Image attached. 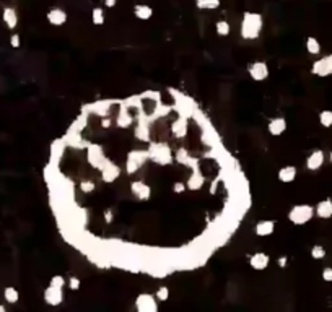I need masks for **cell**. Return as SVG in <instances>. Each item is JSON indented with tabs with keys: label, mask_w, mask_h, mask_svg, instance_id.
I'll list each match as a JSON object with an SVG mask.
<instances>
[{
	"label": "cell",
	"mask_w": 332,
	"mask_h": 312,
	"mask_svg": "<svg viewBox=\"0 0 332 312\" xmlns=\"http://www.w3.org/2000/svg\"><path fill=\"white\" fill-rule=\"evenodd\" d=\"M262 28H264V18H262V15L254 13V11H246L240 25V34L243 39L254 41L261 36Z\"/></svg>",
	"instance_id": "cell-1"
},
{
	"label": "cell",
	"mask_w": 332,
	"mask_h": 312,
	"mask_svg": "<svg viewBox=\"0 0 332 312\" xmlns=\"http://www.w3.org/2000/svg\"><path fill=\"white\" fill-rule=\"evenodd\" d=\"M314 216V207L308 203H300L292 207V210L288 211V220L292 221V225L295 226H303L306 225L308 221H311Z\"/></svg>",
	"instance_id": "cell-2"
},
{
	"label": "cell",
	"mask_w": 332,
	"mask_h": 312,
	"mask_svg": "<svg viewBox=\"0 0 332 312\" xmlns=\"http://www.w3.org/2000/svg\"><path fill=\"white\" fill-rule=\"evenodd\" d=\"M147 151H148V158L153 160L156 164L166 166V164L173 163V153L170 150V146L165 143H150Z\"/></svg>",
	"instance_id": "cell-3"
},
{
	"label": "cell",
	"mask_w": 332,
	"mask_h": 312,
	"mask_svg": "<svg viewBox=\"0 0 332 312\" xmlns=\"http://www.w3.org/2000/svg\"><path fill=\"white\" fill-rule=\"evenodd\" d=\"M135 309L138 312H158V299L150 293L138 294L135 299Z\"/></svg>",
	"instance_id": "cell-4"
},
{
	"label": "cell",
	"mask_w": 332,
	"mask_h": 312,
	"mask_svg": "<svg viewBox=\"0 0 332 312\" xmlns=\"http://www.w3.org/2000/svg\"><path fill=\"white\" fill-rule=\"evenodd\" d=\"M147 160H148V151H132L131 155L127 156V163H126L127 174H135Z\"/></svg>",
	"instance_id": "cell-5"
},
{
	"label": "cell",
	"mask_w": 332,
	"mask_h": 312,
	"mask_svg": "<svg viewBox=\"0 0 332 312\" xmlns=\"http://www.w3.org/2000/svg\"><path fill=\"white\" fill-rule=\"evenodd\" d=\"M311 73L316 76H321V78L332 75V54L326 56L323 59H318V61L313 63Z\"/></svg>",
	"instance_id": "cell-6"
},
{
	"label": "cell",
	"mask_w": 332,
	"mask_h": 312,
	"mask_svg": "<svg viewBox=\"0 0 332 312\" xmlns=\"http://www.w3.org/2000/svg\"><path fill=\"white\" fill-rule=\"evenodd\" d=\"M100 171H101V179L106 182V184L114 182L121 176V168L116 163L109 161V160H106L103 163V166L100 168Z\"/></svg>",
	"instance_id": "cell-7"
},
{
	"label": "cell",
	"mask_w": 332,
	"mask_h": 312,
	"mask_svg": "<svg viewBox=\"0 0 332 312\" xmlns=\"http://www.w3.org/2000/svg\"><path fill=\"white\" fill-rule=\"evenodd\" d=\"M248 73L254 81H264L267 76H269V67H267V63L262 61L253 62L251 65L248 67Z\"/></svg>",
	"instance_id": "cell-8"
},
{
	"label": "cell",
	"mask_w": 332,
	"mask_h": 312,
	"mask_svg": "<svg viewBox=\"0 0 332 312\" xmlns=\"http://www.w3.org/2000/svg\"><path fill=\"white\" fill-rule=\"evenodd\" d=\"M44 303L49 306H54V308L64 303V288H57V286L49 285L44 290Z\"/></svg>",
	"instance_id": "cell-9"
},
{
	"label": "cell",
	"mask_w": 332,
	"mask_h": 312,
	"mask_svg": "<svg viewBox=\"0 0 332 312\" xmlns=\"http://www.w3.org/2000/svg\"><path fill=\"white\" fill-rule=\"evenodd\" d=\"M131 190L133 193V197L140 202H147L151 197V187L148 184H145L143 181H133L131 184Z\"/></svg>",
	"instance_id": "cell-10"
},
{
	"label": "cell",
	"mask_w": 332,
	"mask_h": 312,
	"mask_svg": "<svg viewBox=\"0 0 332 312\" xmlns=\"http://www.w3.org/2000/svg\"><path fill=\"white\" fill-rule=\"evenodd\" d=\"M46 18H48L49 25L52 26H64L68 20V15L67 11L64 8H59V7H54L48 11V15H46Z\"/></svg>",
	"instance_id": "cell-11"
},
{
	"label": "cell",
	"mask_w": 332,
	"mask_h": 312,
	"mask_svg": "<svg viewBox=\"0 0 332 312\" xmlns=\"http://www.w3.org/2000/svg\"><path fill=\"white\" fill-rule=\"evenodd\" d=\"M287 130V121L285 117H273V119L267 124V132H269L272 137H280Z\"/></svg>",
	"instance_id": "cell-12"
},
{
	"label": "cell",
	"mask_w": 332,
	"mask_h": 312,
	"mask_svg": "<svg viewBox=\"0 0 332 312\" xmlns=\"http://www.w3.org/2000/svg\"><path fill=\"white\" fill-rule=\"evenodd\" d=\"M269 262H270V258L266 252H256V254L249 257V265H251V268L258 270V272H262V270H266L269 267Z\"/></svg>",
	"instance_id": "cell-13"
},
{
	"label": "cell",
	"mask_w": 332,
	"mask_h": 312,
	"mask_svg": "<svg viewBox=\"0 0 332 312\" xmlns=\"http://www.w3.org/2000/svg\"><path fill=\"white\" fill-rule=\"evenodd\" d=\"M106 161V158L103 155V150L98 145H90L88 146V163L93 168L100 169L103 166V163Z\"/></svg>",
	"instance_id": "cell-14"
},
{
	"label": "cell",
	"mask_w": 332,
	"mask_h": 312,
	"mask_svg": "<svg viewBox=\"0 0 332 312\" xmlns=\"http://www.w3.org/2000/svg\"><path fill=\"white\" fill-rule=\"evenodd\" d=\"M324 160H326V155L323 150H314L310 156H308L306 160V168L310 171H318L323 168L324 164Z\"/></svg>",
	"instance_id": "cell-15"
},
{
	"label": "cell",
	"mask_w": 332,
	"mask_h": 312,
	"mask_svg": "<svg viewBox=\"0 0 332 312\" xmlns=\"http://www.w3.org/2000/svg\"><path fill=\"white\" fill-rule=\"evenodd\" d=\"M273 231H275V221H272V220L259 221L258 225L254 226V234H256V236H259V238L272 236Z\"/></svg>",
	"instance_id": "cell-16"
},
{
	"label": "cell",
	"mask_w": 332,
	"mask_h": 312,
	"mask_svg": "<svg viewBox=\"0 0 332 312\" xmlns=\"http://www.w3.org/2000/svg\"><path fill=\"white\" fill-rule=\"evenodd\" d=\"M314 215H318L321 220H329V218H332V200L331 198L321 200V202L314 207Z\"/></svg>",
	"instance_id": "cell-17"
},
{
	"label": "cell",
	"mask_w": 332,
	"mask_h": 312,
	"mask_svg": "<svg viewBox=\"0 0 332 312\" xmlns=\"http://www.w3.org/2000/svg\"><path fill=\"white\" fill-rule=\"evenodd\" d=\"M296 174H298V171H296L295 166H283L278 169L277 173V178L283 184H290V182H293L296 179Z\"/></svg>",
	"instance_id": "cell-18"
},
{
	"label": "cell",
	"mask_w": 332,
	"mask_h": 312,
	"mask_svg": "<svg viewBox=\"0 0 332 312\" xmlns=\"http://www.w3.org/2000/svg\"><path fill=\"white\" fill-rule=\"evenodd\" d=\"M133 16H135L137 20L147 21V20L151 18V16H153V8H151L150 5L137 3L135 7H133Z\"/></svg>",
	"instance_id": "cell-19"
},
{
	"label": "cell",
	"mask_w": 332,
	"mask_h": 312,
	"mask_svg": "<svg viewBox=\"0 0 332 312\" xmlns=\"http://www.w3.org/2000/svg\"><path fill=\"white\" fill-rule=\"evenodd\" d=\"M2 18H3L5 25H7V28H10V29L16 28V25H18V15H16V10L11 8V7H5L3 8Z\"/></svg>",
	"instance_id": "cell-20"
},
{
	"label": "cell",
	"mask_w": 332,
	"mask_h": 312,
	"mask_svg": "<svg viewBox=\"0 0 332 312\" xmlns=\"http://www.w3.org/2000/svg\"><path fill=\"white\" fill-rule=\"evenodd\" d=\"M132 122H133L132 116L127 113V109L124 108V106H122L118 117H116V125H118L119 128H127V127L132 125Z\"/></svg>",
	"instance_id": "cell-21"
},
{
	"label": "cell",
	"mask_w": 332,
	"mask_h": 312,
	"mask_svg": "<svg viewBox=\"0 0 332 312\" xmlns=\"http://www.w3.org/2000/svg\"><path fill=\"white\" fill-rule=\"evenodd\" d=\"M203 181H205V179H203V176L196 169L194 173L191 174V178L188 181V189H191V190H199V189H202Z\"/></svg>",
	"instance_id": "cell-22"
},
{
	"label": "cell",
	"mask_w": 332,
	"mask_h": 312,
	"mask_svg": "<svg viewBox=\"0 0 332 312\" xmlns=\"http://www.w3.org/2000/svg\"><path fill=\"white\" fill-rule=\"evenodd\" d=\"M3 298H5V301H7L8 304H16V303H18V299H20V293H18L16 288L7 286L3 290Z\"/></svg>",
	"instance_id": "cell-23"
},
{
	"label": "cell",
	"mask_w": 332,
	"mask_h": 312,
	"mask_svg": "<svg viewBox=\"0 0 332 312\" xmlns=\"http://www.w3.org/2000/svg\"><path fill=\"white\" fill-rule=\"evenodd\" d=\"M106 18H104V10L101 7H95L91 10V23L95 26H103Z\"/></svg>",
	"instance_id": "cell-24"
},
{
	"label": "cell",
	"mask_w": 332,
	"mask_h": 312,
	"mask_svg": "<svg viewBox=\"0 0 332 312\" xmlns=\"http://www.w3.org/2000/svg\"><path fill=\"white\" fill-rule=\"evenodd\" d=\"M220 3V0H196V7L199 10H217Z\"/></svg>",
	"instance_id": "cell-25"
},
{
	"label": "cell",
	"mask_w": 332,
	"mask_h": 312,
	"mask_svg": "<svg viewBox=\"0 0 332 312\" xmlns=\"http://www.w3.org/2000/svg\"><path fill=\"white\" fill-rule=\"evenodd\" d=\"M306 51L310 52L311 56H318L321 54V44H319V41L316 38L310 36L306 39Z\"/></svg>",
	"instance_id": "cell-26"
},
{
	"label": "cell",
	"mask_w": 332,
	"mask_h": 312,
	"mask_svg": "<svg viewBox=\"0 0 332 312\" xmlns=\"http://www.w3.org/2000/svg\"><path fill=\"white\" fill-rule=\"evenodd\" d=\"M215 31H217L218 36H228L231 31V26L226 20H218L215 23Z\"/></svg>",
	"instance_id": "cell-27"
},
{
	"label": "cell",
	"mask_w": 332,
	"mask_h": 312,
	"mask_svg": "<svg viewBox=\"0 0 332 312\" xmlns=\"http://www.w3.org/2000/svg\"><path fill=\"white\" fill-rule=\"evenodd\" d=\"M135 137L143 140V142H148L150 138V132H148V125L145 122H138V125L135 128Z\"/></svg>",
	"instance_id": "cell-28"
},
{
	"label": "cell",
	"mask_w": 332,
	"mask_h": 312,
	"mask_svg": "<svg viewBox=\"0 0 332 312\" xmlns=\"http://www.w3.org/2000/svg\"><path fill=\"white\" fill-rule=\"evenodd\" d=\"M319 124L326 128L332 127V111L326 109V111H323V113H319Z\"/></svg>",
	"instance_id": "cell-29"
},
{
	"label": "cell",
	"mask_w": 332,
	"mask_h": 312,
	"mask_svg": "<svg viewBox=\"0 0 332 312\" xmlns=\"http://www.w3.org/2000/svg\"><path fill=\"white\" fill-rule=\"evenodd\" d=\"M78 189L83 192V193H91V192H95V189H96V184L93 181H81L80 184H78Z\"/></svg>",
	"instance_id": "cell-30"
},
{
	"label": "cell",
	"mask_w": 332,
	"mask_h": 312,
	"mask_svg": "<svg viewBox=\"0 0 332 312\" xmlns=\"http://www.w3.org/2000/svg\"><path fill=\"white\" fill-rule=\"evenodd\" d=\"M155 296H156V299H158V301H161V303L168 301V299H170V288H168V286H160L158 290H156Z\"/></svg>",
	"instance_id": "cell-31"
},
{
	"label": "cell",
	"mask_w": 332,
	"mask_h": 312,
	"mask_svg": "<svg viewBox=\"0 0 332 312\" xmlns=\"http://www.w3.org/2000/svg\"><path fill=\"white\" fill-rule=\"evenodd\" d=\"M173 130H174V135L176 137H184L186 135V122L181 119V121H176L173 125Z\"/></svg>",
	"instance_id": "cell-32"
},
{
	"label": "cell",
	"mask_w": 332,
	"mask_h": 312,
	"mask_svg": "<svg viewBox=\"0 0 332 312\" xmlns=\"http://www.w3.org/2000/svg\"><path fill=\"white\" fill-rule=\"evenodd\" d=\"M311 257L314 258V260H321V258L326 257V249H324L323 246H313Z\"/></svg>",
	"instance_id": "cell-33"
},
{
	"label": "cell",
	"mask_w": 332,
	"mask_h": 312,
	"mask_svg": "<svg viewBox=\"0 0 332 312\" xmlns=\"http://www.w3.org/2000/svg\"><path fill=\"white\" fill-rule=\"evenodd\" d=\"M49 285H52V286H57V288H64V286H67V280L64 278L62 275H54L51 278V283Z\"/></svg>",
	"instance_id": "cell-34"
},
{
	"label": "cell",
	"mask_w": 332,
	"mask_h": 312,
	"mask_svg": "<svg viewBox=\"0 0 332 312\" xmlns=\"http://www.w3.org/2000/svg\"><path fill=\"white\" fill-rule=\"evenodd\" d=\"M80 285H81V281H80V278H77V276H70V278L67 280V286L70 288L72 291H78Z\"/></svg>",
	"instance_id": "cell-35"
},
{
	"label": "cell",
	"mask_w": 332,
	"mask_h": 312,
	"mask_svg": "<svg viewBox=\"0 0 332 312\" xmlns=\"http://www.w3.org/2000/svg\"><path fill=\"white\" fill-rule=\"evenodd\" d=\"M10 46L13 49H18L20 46H21V41H20V36L18 34H11V38H10Z\"/></svg>",
	"instance_id": "cell-36"
},
{
	"label": "cell",
	"mask_w": 332,
	"mask_h": 312,
	"mask_svg": "<svg viewBox=\"0 0 332 312\" xmlns=\"http://www.w3.org/2000/svg\"><path fill=\"white\" fill-rule=\"evenodd\" d=\"M186 186L184 182H174V186H173V192L174 193H183L184 190H186Z\"/></svg>",
	"instance_id": "cell-37"
},
{
	"label": "cell",
	"mask_w": 332,
	"mask_h": 312,
	"mask_svg": "<svg viewBox=\"0 0 332 312\" xmlns=\"http://www.w3.org/2000/svg\"><path fill=\"white\" fill-rule=\"evenodd\" d=\"M323 280L328 281V283H331V281H332V267H326L323 270Z\"/></svg>",
	"instance_id": "cell-38"
},
{
	"label": "cell",
	"mask_w": 332,
	"mask_h": 312,
	"mask_svg": "<svg viewBox=\"0 0 332 312\" xmlns=\"http://www.w3.org/2000/svg\"><path fill=\"white\" fill-rule=\"evenodd\" d=\"M287 263H288V257H287V255H280V257L277 258V265H278V267H280V268H285V267H287Z\"/></svg>",
	"instance_id": "cell-39"
},
{
	"label": "cell",
	"mask_w": 332,
	"mask_h": 312,
	"mask_svg": "<svg viewBox=\"0 0 332 312\" xmlns=\"http://www.w3.org/2000/svg\"><path fill=\"white\" fill-rule=\"evenodd\" d=\"M111 124H113V121H111L109 117H104V119H101V127L103 128H109Z\"/></svg>",
	"instance_id": "cell-40"
},
{
	"label": "cell",
	"mask_w": 332,
	"mask_h": 312,
	"mask_svg": "<svg viewBox=\"0 0 332 312\" xmlns=\"http://www.w3.org/2000/svg\"><path fill=\"white\" fill-rule=\"evenodd\" d=\"M118 5V0H104V7L108 8H114Z\"/></svg>",
	"instance_id": "cell-41"
},
{
	"label": "cell",
	"mask_w": 332,
	"mask_h": 312,
	"mask_svg": "<svg viewBox=\"0 0 332 312\" xmlns=\"http://www.w3.org/2000/svg\"><path fill=\"white\" fill-rule=\"evenodd\" d=\"M104 220H106V223H113V211L111 210L104 211Z\"/></svg>",
	"instance_id": "cell-42"
},
{
	"label": "cell",
	"mask_w": 332,
	"mask_h": 312,
	"mask_svg": "<svg viewBox=\"0 0 332 312\" xmlns=\"http://www.w3.org/2000/svg\"><path fill=\"white\" fill-rule=\"evenodd\" d=\"M0 312H5V308H3L2 304H0Z\"/></svg>",
	"instance_id": "cell-43"
},
{
	"label": "cell",
	"mask_w": 332,
	"mask_h": 312,
	"mask_svg": "<svg viewBox=\"0 0 332 312\" xmlns=\"http://www.w3.org/2000/svg\"><path fill=\"white\" fill-rule=\"evenodd\" d=\"M329 161H331V163H332V151H331V153H329Z\"/></svg>",
	"instance_id": "cell-44"
}]
</instances>
